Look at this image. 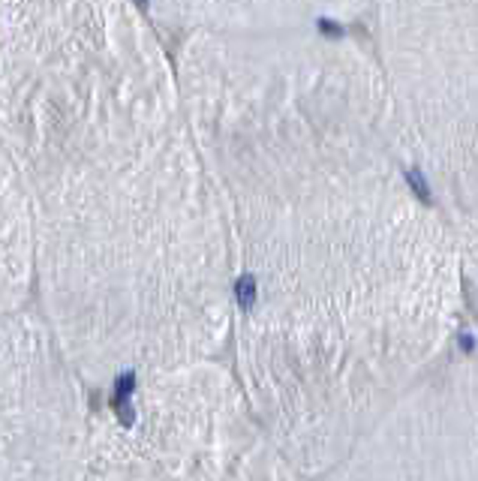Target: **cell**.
<instances>
[{"instance_id": "1", "label": "cell", "mask_w": 478, "mask_h": 481, "mask_svg": "<svg viewBox=\"0 0 478 481\" xmlns=\"http://www.w3.org/2000/svg\"><path fill=\"white\" fill-rule=\"evenodd\" d=\"M136 391V373H123V376L114 382V409H118V416H121V424L123 427H133V421H136V409H133V403H129V397H133Z\"/></svg>"}]
</instances>
